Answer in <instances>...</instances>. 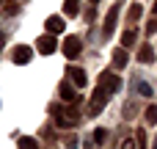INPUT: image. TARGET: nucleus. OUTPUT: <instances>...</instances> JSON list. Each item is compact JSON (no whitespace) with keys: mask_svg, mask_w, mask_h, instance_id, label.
<instances>
[{"mask_svg":"<svg viewBox=\"0 0 157 149\" xmlns=\"http://www.w3.org/2000/svg\"><path fill=\"white\" fill-rule=\"evenodd\" d=\"M44 28H47V33H50V36H55V33L66 30V22H63V17H47Z\"/></svg>","mask_w":157,"mask_h":149,"instance_id":"10","label":"nucleus"},{"mask_svg":"<svg viewBox=\"0 0 157 149\" xmlns=\"http://www.w3.org/2000/svg\"><path fill=\"white\" fill-rule=\"evenodd\" d=\"M30 47H25V44H19V47H14V53H11V61L14 64H19V66H25L28 61H30Z\"/></svg>","mask_w":157,"mask_h":149,"instance_id":"8","label":"nucleus"},{"mask_svg":"<svg viewBox=\"0 0 157 149\" xmlns=\"http://www.w3.org/2000/svg\"><path fill=\"white\" fill-rule=\"evenodd\" d=\"M141 14H144V11H141V6H138V3H132L127 17H130V22H138V19H141Z\"/></svg>","mask_w":157,"mask_h":149,"instance_id":"18","label":"nucleus"},{"mask_svg":"<svg viewBox=\"0 0 157 149\" xmlns=\"http://www.w3.org/2000/svg\"><path fill=\"white\" fill-rule=\"evenodd\" d=\"M66 75H69V83L77 86V88H83V86L88 83V77H86V72H83L80 66H66Z\"/></svg>","mask_w":157,"mask_h":149,"instance_id":"7","label":"nucleus"},{"mask_svg":"<svg viewBox=\"0 0 157 149\" xmlns=\"http://www.w3.org/2000/svg\"><path fill=\"white\" fill-rule=\"evenodd\" d=\"M135 88H138V94H141V97H152V86H149V83L138 80V83H135Z\"/></svg>","mask_w":157,"mask_h":149,"instance_id":"19","label":"nucleus"},{"mask_svg":"<svg viewBox=\"0 0 157 149\" xmlns=\"http://www.w3.org/2000/svg\"><path fill=\"white\" fill-rule=\"evenodd\" d=\"M77 11H80V0H66L63 3V14L66 17H77Z\"/></svg>","mask_w":157,"mask_h":149,"instance_id":"13","label":"nucleus"},{"mask_svg":"<svg viewBox=\"0 0 157 149\" xmlns=\"http://www.w3.org/2000/svg\"><path fill=\"white\" fill-rule=\"evenodd\" d=\"M135 138H138V141H135V144H138V149H146V147H149V138H146V130H144V127H138Z\"/></svg>","mask_w":157,"mask_h":149,"instance_id":"16","label":"nucleus"},{"mask_svg":"<svg viewBox=\"0 0 157 149\" xmlns=\"http://www.w3.org/2000/svg\"><path fill=\"white\" fill-rule=\"evenodd\" d=\"M152 11H155V14H157V0H155V8H152Z\"/></svg>","mask_w":157,"mask_h":149,"instance_id":"24","label":"nucleus"},{"mask_svg":"<svg viewBox=\"0 0 157 149\" xmlns=\"http://www.w3.org/2000/svg\"><path fill=\"white\" fill-rule=\"evenodd\" d=\"M91 3H97V0H91Z\"/></svg>","mask_w":157,"mask_h":149,"instance_id":"25","label":"nucleus"},{"mask_svg":"<svg viewBox=\"0 0 157 149\" xmlns=\"http://www.w3.org/2000/svg\"><path fill=\"white\" fill-rule=\"evenodd\" d=\"M105 138H108V130H105V127H97V130H94V141H97V144H105Z\"/></svg>","mask_w":157,"mask_h":149,"instance_id":"20","label":"nucleus"},{"mask_svg":"<svg viewBox=\"0 0 157 149\" xmlns=\"http://www.w3.org/2000/svg\"><path fill=\"white\" fill-rule=\"evenodd\" d=\"M138 61H141V64H152V61H155V50H152L149 44H144V47L138 50Z\"/></svg>","mask_w":157,"mask_h":149,"instance_id":"12","label":"nucleus"},{"mask_svg":"<svg viewBox=\"0 0 157 149\" xmlns=\"http://www.w3.org/2000/svg\"><path fill=\"white\" fill-rule=\"evenodd\" d=\"M135 39H138V30H124V36H121V47L135 44Z\"/></svg>","mask_w":157,"mask_h":149,"instance_id":"15","label":"nucleus"},{"mask_svg":"<svg viewBox=\"0 0 157 149\" xmlns=\"http://www.w3.org/2000/svg\"><path fill=\"white\" fill-rule=\"evenodd\" d=\"M144 119H146V124H157V105H149V108H146Z\"/></svg>","mask_w":157,"mask_h":149,"instance_id":"17","label":"nucleus"},{"mask_svg":"<svg viewBox=\"0 0 157 149\" xmlns=\"http://www.w3.org/2000/svg\"><path fill=\"white\" fill-rule=\"evenodd\" d=\"M113 66H116V69H124V66H127V47L119 44V47L113 50Z\"/></svg>","mask_w":157,"mask_h":149,"instance_id":"11","label":"nucleus"},{"mask_svg":"<svg viewBox=\"0 0 157 149\" xmlns=\"http://www.w3.org/2000/svg\"><path fill=\"white\" fill-rule=\"evenodd\" d=\"M19 149H39V141L30 138V135H22L19 138Z\"/></svg>","mask_w":157,"mask_h":149,"instance_id":"14","label":"nucleus"},{"mask_svg":"<svg viewBox=\"0 0 157 149\" xmlns=\"http://www.w3.org/2000/svg\"><path fill=\"white\" fill-rule=\"evenodd\" d=\"M36 50H39L41 55H52V53L58 50L55 36H50V33H47V36H39V39H36Z\"/></svg>","mask_w":157,"mask_h":149,"instance_id":"4","label":"nucleus"},{"mask_svg":"<svg viewBox=\"0 0 157 149\" xmlns=\"http://www.w3.org/2000/svg\"><path fill=\"white\" fill-rule=\"evenodd\" d=\"M99 86L113 94V91L121 88V80H119V75H113V72H102V75H99Z\"/></svg>","mask_w":157,"mask_h":149,"instance_id":"6","label":"nucleus"},{"mask_svg":"<svg viewBox=\"0 0 157 149\" xmlns=\"http://www.w3.org/2000/svg\"><path fill=\"white\" fill-rule=\"evenodd\" d=\"M17 8H19V6H17L14 0H8V3H6V14H17Z\"/></svg>","mask_w":157,"mask_h":149,"instance_id":"22","label":"nucleus"},{"mask_svg":"<svg viewBox=\"0 0 157 149\" xmlns=\"http://www.w3.org/2000/svg\"><path fill=\"white\" fill-rule=\"evenodd\" d=\"M146 33H157V17H152V19L146 22Z\"/></svg>","mask_w":157,"mask_h":149,"instance_id":"21","label":"nucleus"},{"mask_svg":"<svg viewBox=\"0 0 157 149\" xmlns=\"http://www.w3.org/2000/svg\"><path fill=\"white\" fill-rule=\"evenodd\" d=\"M61 50H63V55H66L69 61H72V58H77V55L83 53V41H80V36H66Z\"/></svg>","mask_w":157,"mask_h":149,"instance_id":"3","label":"nucleus"},{"mask_svg":"<svg viewBox=\"0 0 157 149\" xmlns=\"http://www.w3.org/2000/svg\"><path fill=\"white\" fill-rule=\"evenodd\" d=\"M119 8H121V6L116 3V6L108 11V17H105V22H102V39H108V36L113 33V28H116V19H119Z\"/></svg>","mask_w":157,"mask_h":149,"instance_id":"5","label":"nucleus"},{"mask_svg":"<svg viewBox=\"0 0 157 149\" xmlns=\"http://www.w3.org/2000/svg\"><path fill=\"white\" fill-rule=\"evenodd\" d=\"M0 3H6V0H0Z\"/></svg>","mask_w":157,"mask_h":149,"instance_id":"27","label":"nucleus"},{"mask_svg":"<svg viewBox=\"0 0 157 149\" xmlns=\"http://www.w3.org/2000/svg\"><path fill=\"white\" fill-rule=\"evenodd\" d=\"M0 39H3V33H0Z\"/></svg>","mask_w":157,"mask_h":149,"instance_id":"26","label":"nucleus"},{"mask_svg":"<svg viewBox=\"0 0 157 149\" xmlns=\"http://www.w3.org/2000/svg\"><path fill=\"white\" fill-rule=\"evenodd\" d=\"M52 113H55V124L58 127H77V122H80V111L75 108V105H69V108H58V105H52Z\"/></svg>","mask_w":157,"mask_h":149,"instance_id":"1","label":"nucleus"},{"mask_svg":"<svg viewBox=\"0 0 157 149\" xmlns=\"http://www.w3.org/2000/svg\"><path fill=\"white\" fill-rule=\"evenodd\" d=\"M108 97H110V91H105L102 86H97V91L91 94V105H88V113L91 116H97L105 105H108Z\"/></svg>","mask_w":157,"mask_h":149,"instance_id":"2","label":"nucleus"},{"mask_svg":"<svg viewBox=\"0 0 157 149\" xmlns=\"http://www.w3.org/2000/svg\"><path fill=\"white\" fill-rule=\"evenodd\" d=\"M121 149H135V141H127V138H124V144H121Z\"/></svg>","mask_w":157,"mask_h":149,"instance_id":"23","label":"nucleus"},{"mask_svg":"<svg viewBox=\"0 0 157 149\" xmlns=\"http://www.w3.org/2000/svg\"><path fill=\"white\" fill-rule=\"evenodd\" d=\"M58 91H61V100H63L66 105H75V102H77V91H75V86H72L69 80H63Z\"/></svg>","mask_w":157,"mask_h":149,"instance_id":"9","label":"nucleus"}]
</instances>
